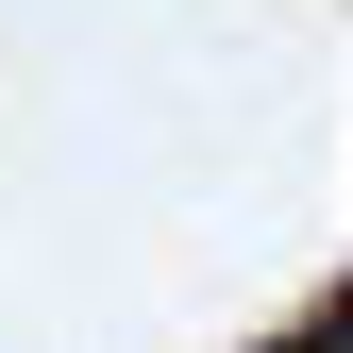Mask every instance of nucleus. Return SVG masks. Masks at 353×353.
<instances>
[{
	"label": "nucleus",
	"instance_id": "f257e3e1",
	"mask_svg": "<svg viewBox=\"0 0 353 353\" xmlns=\"http://www.w3.org/2000/svg\"><path fill=\"white\" fill-rule=\"evenodd\" d=\"M270 353H353V286H336V303H320L303 336H270Z\"/></svg>",
	"mask_w": 353,
	"mask_h": 353
}]
</instances>
